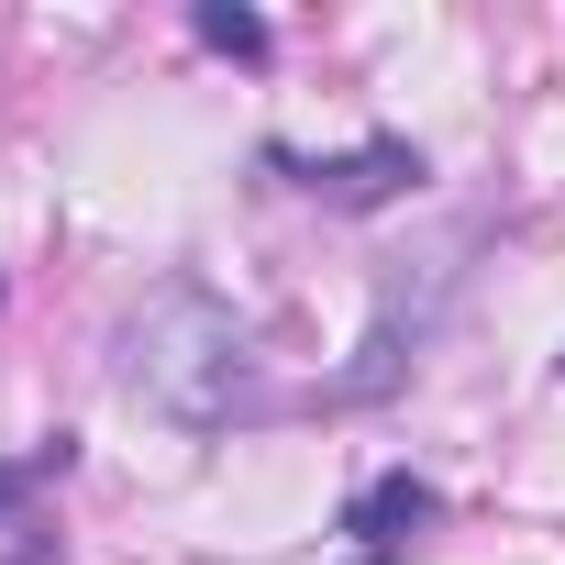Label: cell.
<instances>
[{"label":"cell","mask_w":565,"mask_h":565,"mask_svg":"<svg viewBox=\"0 0 565 565\" xmlns=\"http://www.w3.org/2000/svg\"><path fill=\"white\" fill-rule=\"evenodd\" d=\"M266 167L289 178V189H311L322 211H388V200H411V189L433 178V156H422L411 134H366V145H344V156H289V145H266Z\"/></svg>","instance_id":"cell-2"},{"label":"cell","mask_w":565,"mask_h":565,"mask_svg":"<svg viewBox=\"0 0 565 565\" xmlns=\"http://www.w3.org/2000/svg\"><path fill=\"white\" fill-rule=\"evenodd\" d=\"M554 377H565V355H554Z\"/></svg>","instance_id":"cell-6"},{"label":"cell","mask_w":565,"mask_h":565,"mask_svg":"<svg viewBox=\"0 0 565 565\" xmlns=\"http://www.w3.org/2000/svg\"><path fill=\"white\" fill-rule=\"evenodd\" d=\"M111 377L178 422V433H222V422H255L266 388H255V333L222 289H200V277H156V289L122 311L111 333Z\"/></svg>","instance_id":"cell-1"},{"label":"cell","mask_w":565,"mask_h":565,"mask_svg":"<svg viewBox=\"0 0 565 565\" xmlns=\"http://www.w3.org/2000/svg\"><path fill=\"white\" fill-rule=\"evenodd\" d=\"M67 466H78V444H67V433H45L34 455H12V466H0V521H12V510H23L34 488H56Z\"/></svg>","instance_id":"cell-5"},{"label":"cell","mask_w":565,"mask_h":565,"mask_svg":"<svg viewBox=\"0 0 565 565\" xmlns=\"http://www.w3.org/2000/svg\"><path fill=\"white\" fill-rule=\"evenodd\" d=\"M433 521H444V488H433V477H411V466H377V477L344 499V532H355V554H366V565L411 554Z\"/></svg>","instance_id":"cell-3"},{"label":"cell","mask_w":565,"mask_h":565,"mask_svg":"<svg viewBox=\"0 0 565 565\" xmlns=\"http://www.w3.org/2000/svg\"><path fill=\"white\" fill-rule=\"evenodd\" d=\"M189 34H200L211 56H233V67H266V56H277L266 12H244V0H200V12H189Z\"/></svg>","instance_id":"cell-4"}]
</instances>
